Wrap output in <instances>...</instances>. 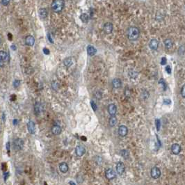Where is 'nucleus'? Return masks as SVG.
Returning <instances> with one entry per match:
<instances>
[{
	"label": "nucleus",
	"mask_w": 185,
	"mask_h": 185,
	"mask_svg": "<svg viewBox=\"0 0 185 185\" xmlns=\"http://www.w3.org/2000/svg\"><path fill=\"white\" fill-rule=\"evenodd\" d=\"M91 107L92 109H93V111L96 112V110H97V104H96V102H95L93 100H91Z\"/></svg>",
	"instance_id": "c756f323"
},
{
	"label": "nucleus",
	"mask_w": 185,
	"mask_h": 185,
	"mask_svg": "<svg viewBox=\"0 0 185 185\" xmlns=\"http://www.w3.org/2000/svg\"><path fill=\"white\" fill-rule=\"evenodd\" d=\"M10 2V0H2V4L4 6H8Z\"/></svg>",
	"instance_id": "72a5a7b5"
},
{
	"label": "nucleus",
	"mask_w": 185,
	"mask_h": 185,
	"mask_svg": "<svg viewBox=\"0 0 185 185\" xmlns=\"http://www.w3.org/2000/svg\"><path fill=\"white\" fill-rule=\"evenodd\" d=\"M159 83L160 84H162L163 88H164V89H166V83H165V82H164V80H163V79H161V80H159Z\"/></svg>",
	"instance_id": "e433bc0d"
},
{
	"label": "nucleus",
	"mask_w": 185,
	"mask_h": 185,
	"mask_svg": "<svg viewBox=\"0 0 185 185\" xmlns=\"http://www.w3.org/2000/svg\"><path fill=\"white\" fill-rule=\"evenodd\" d=\"M181 96H182V98H185V86H182V88Z\"/></svg>",
	"instance_id": "c9c22d12"
},
{
	"label": "nucleus",
	"mask_w": 185,
	"mask_h": 185,
	"mask_svg": "<svg viewBox=\"0 0 185 185\" xmlns=\"http://www.w3.org/2000/svg\"><path fill=\"white\" fill-rule=\"evenodd\" d=\"M155 123H156V127H157V131H159V129H160V125H161V123H160V120L157 119L155 120Z\"/></svg>",
	"instance_id": "2f4dec72"
},
{
	"label": "nucleus",
	"mask_w": 185,
	"mask_h": 185,
	"mask_svg": "<svg viewBox=\"0 0 185 185\" xmlns=\"http://www.w3.org/2000/svg\"><path fill=\"white\" fill-rule=\"evenodd\" d=\"M64 64L66 67H70L73 64V59L71 57L66 58V59H64Z\"/></svg>",
	"instance_id": "5701e85b"
},
{
	"label": "nucleus",
	"mask_w": 185,
	"mask_h": 185,
	"mask_svg": "<svg viewBox=\"0 0 185 185\" xmlns=\"http://www.w3.org/2000/svg\"><path fill=\"white\" fill-rule=\"evenodd\" d=\"M109 125L111 128L115 127V125L117 124V118L115 117V115H113V116L110 117L109 120Z\"/></svg>",
	"instance_id": "412c9836"
},
{
	"label": "nucleus",
	"mask_w": 185,
	"mask_h": 185,
	"mask_svg": "<svg viewBox=\"0 0 185 185\" xmlns=\"http://www.w3.org/2000/svg\"><path fill=\"white\" fill-rule=\"evenodd\" d=\"M59 168L60 171L63 173H67L69 170V166L66 162H61V163H59Z\"/></svg>",
	"instance_id": "ddd939ff"
},
{
	"label": "nucleus",
	"mask_w": 185,
	"mask_h": 185,
	"mask_svg": "<svg viewBox=\"0 0 185 185\" xmlns=\"http://www.w3.org/2000/svg\"><path fill=\"white\" fill-rule=\"evenodd\" d=\"M43 53L45 54H46V55H48V54H50V50H48L47 48H44L43 49Z\"/></svg>",
	"instance_id": "ea45409f"
},
{
	"label": "nucleus",
	"mask_w": 185,
	"mask_h": 185,
	"mask_svg": "<svg viewBox=\"0 0 185 185\" xmlns=\"http://www.w3.org/2000/svg\"><path fill=\"white\" fill-rule=\"evenodd\" d=\"M116 112H117V107L114 104H110L108 106V112L111 116L115 115Z\"/></svg>",
	"instance_id": "9b49d317"
},
{
	"label": "nucleus",
	"mask_w": 185,
	"mask_h": 185,
	"mask_svg": "<svg viewBox=\"0 0 185 185\" xmlns=\"http://www.w3.org/2000/svg\"><path fill=\"white\" fill-rule=\"evenodd\" d=\"M10 48H11L13 50H14V51L16 50V47L15 45H12L10 46Z\"/></svg>",
	"instance_id": "37998d69"
},
{
	"label": "nucleus",
	"mask_w": 185,
	"mask_h": 185,
	"mask_svg": "<svg viewBox=\"0 0 185 185\" xmlns=\"http://www.w3.org/2000/svg\"><path fill=\"white\" fill-rule=\"evenodd\" d=\"M69 184H70V185H76V184L73 181H70L69 182Z\"/></svg>",
	"instance_id": "a18cd8bd"
},
{
	"label": "nucleus",
	"mask_w": 185,
	"mask_h": 185,
	"mask_svg": "<svg viewBox=\"0 0 185 185\" xmlns=\"http://www.w3.org/2000/svg\"><path fill=\"white\" fill-rule=\"evenodd\" d=\"M27 129L30 134H34L36 131V125L33 121H29L27 123Z\"/></svg>",
	"instance_id": "2eb2a0df"
},
{
	"label": "nucleus",
	"mask_w": 185,
	"mask_h": 185,
	"mask_svg": "<svg viewBox=\"0 0 185 185\" xmlns=\"http://www.w3.org/2000/svg\"><path fill=\"white\" fill-rule=\"evenodd\" d=\"M7 59V54L4 51H0V60L2 61H5Z\"/></svg>",
	"instance_id": "a878e982"
},
{
	"label": "nucleus",
	"mask_w": 185,
	"mask_h": 185,
	"mask_svg": "<svg viewBox=\"0 0 185 185\" xmlns=\"http://www.w3.org/2000/svg\"><path fill=\"white\" fill-rule=\"evenodd\" d=\"M125 165L122 161H119L116 164V171L119 175H122L125 172Z\"/></svg>",
	"instance_id": "f8f14e48"
},
{
	"label": "nucleus",
	"mask_w": 185,
	"mask_h": 185,
	"mask_svg": "<svg viewBox=\"0 0 185 185\" xmlns=\"http://www.w3.org/2000/svg\"><path fill=\"white\" fill-rule=\"evenodd\" d=\"M121 155L122 157H124L125 159H128L129 157V152L128 150H121Z\"/></svg>",
	"instance_id": "bb28decb"
},
{
	"label": "nucleus",
	"mask_w": 185,
	"mask_h": 185,
	"mask_svg": "<svg viewBox=\"0 0 185 185\" xmlns=\"http://www.w3.org/2000/svg\"><path fill=\"white\" fill-rule=\"evenodd\" d=\"M24 41H25V44H26L27 45L33 46L34 43H35V38H34V36L29 35V36H27L25 38V40Z\"/></svg>",
	"instance_id": "4468645a"
},
{
	"label": "nucleus",
	"mask_w": 185,
	"mask_h": 185,
	"mask_svg": "<svg viewBox=\"0 0 185 185\" xmlns=\"http://www.w3.org/2000/svg\"><path fill=\"white\" fill-rule=\"evenodd\" d=\"M171 151L174 155H179L181 152V146L178 143H174L171 146Z\"/></svg>",
	"instance_id": "9d476101"
},
{
	"label": "nucleus",
	"mask_w": 185,
	"mask_h": 185,
	"mask_svg": "<svg viewBox=\"0 0 185 185\" xmlns=\"http://www.w3.org/2000/svg\"><path fill=\"white\" fill-rule=\"evenodd\" d=\"M150 175H151V177L153 179H157L161 176V171L157 166H154L151 169V171H150Z\"/></svg>",
	"instance_id": "7ed1b4c3"
},
{
	"label": "nucleus",
	"mask_w": 185,
	"mask_h": 185,
	"mask_svg": "<svg viewBox=\"0 0 185 185\" xmlns=\"http://www.w3.org/2000/svg\"><path fill=\"white\" fill-rule=\"evenodd\" d=\"M23 145H24V142H23L22 139H21L20 138H17V139L14 140L13 146H14V148L15 150H22V147H23Z\"/></svg>",
	"instance_id": "39448f33"
},
{
	"label": "nucleus",
	"mask_w": 185,
	"mask_h": 185,
	"mask_svg": "<svg viewBox=\"0 0 185 185\" xmlns=\"http://www.w3.org/2000/svg\"><path fill=\"white\" fill-rule=\"evenodd\" d=\"M141 96H142V98H143L144 100L147 99V98H148V96H149V93H148L147 91H143V93H142Z\"/></svg>",
	"instance_id": "cd10ccee"
},
{
	"label": "nucleus",
	"mask_w": 185,
	"mask_h": 185,
	"mask_svg": "<svg viewBox=\"0 0 185 185\" xmlns=\"http://www.w3.org/2000/svg\"><path fill=\"white\" fill-rule=\"evenodd\" d=\"M47 15H48V12L46 8H41L40 10H39V15H40V18L45 19V18H46L47 17Z\"/></svg>",
	"instance_id": "aec40b11"
},
{
	"label": "nucleus",
	"mask_w": 185,
	"mask_h": 185,
	"mask_svg": "<svg viewBox=\"0 0 185 185\" xmlns=\"http://www.w3.org/2000/svg\"><path fill=\"white\" fill-rule=\"evenodd\" d=\"M166 63H167V59H166V58H165V57L162 58V59H161V65H162V66H164V65H166Z\"/></svg>",
	"instance_id": "f704fd0d"
},
{
	"label": "nucleus",
	"mask_w": 185,
	"mask_h": 185,
	"mask_svg": "<svg viewBox=\"0 0 185 185\" xmlns=\"http://www.w3.org/2000/svg\"><path fill=\"white\" fill-rule=\"evenodd\" d=\"M164 45L167 50H170L173 47V41L171 38H167L164 40Z\"/></svg>",
	"instance_id": "6ab92c4d"
},
{
	"label": "nucleus",
	"mask_w": 185,
	"mask_h": 185,
	"mask_svg": "<svg viewBox=\"0 0 185 185\" xmlns=\"http://www.w3.org/2000/svg\"><path fill=\"white\" fill-rule=\"evenodd\" d=\"M80 20H82L83 22H87L89 20V17L88 15V14L86 13H82L81 15H80Z\"/></svg>",
	"instance_id": "393cba45"
},
{
	"label": "nucleus",
	"mask_w": 185,
	"mask_h": 185,
	"mask_svg": "<svg viewBox=\"0 0 185 185\" xmlns=\"http://www.w3.org/2000/svg\"><path fill=\"white\" fill-rule=\"evenodd\" d=\"M165 70H166V71L167 72L168 74H171V67H170V66H166Z\"/></svg>",
	"instance_id": "4c0bfd02"
},
{
	"label": "nucleus",
	"mask_w": 185,
	"mask_h": 185,
	"mask_svg": "<svg viewBox=\"0 0 185 185\" xmlns=\"http://www.w3.org/2000/svg\"><path fill=\"white\" fill-rule=\"evenodd\" d=\"M65 5V1L64 0H54L52 3V10L55 13H61L63 10Z\"/></svg>",
	"instance_id": "f03ea898"
},
{
	"label": "nucleus",
	"mask_w": 185,
	"mask_h": 185,
	"mask_svg": "<svg viewBox=\"0 0 185 185\" xmlns=\"http://www.w3.org/2000/svg\"><path fill=\"white\" fill-rule=\"evenodd\" d=\"M112 86L114 88H119L122 86V81L118 78L114 79L112 80Z\"/></svg>",
	"instance_id": "dca6fc26"
},
{
	"label": "nucleus",
	"mask_w": 185,
	"mask_h": 185,
	"mask_svg": "<svg viewBox=\"0 0 185 185\" xmlns=\"http://www.w3.org/2000/svg\"><path fill=\"white\" fill-rule=\"evenodd\" d=\"M114 26L111 22H107L104 24L103 27V30L106 34H110L113 31Z\"/></svg>",
	"instance_id": "1a4fd4ad"
},
{
	"label": "nucleus",
	"mask_w": 185,
	"mask_h": 185,
	"mask_svg": "<svg viewBox=\"0 0 185 185\" xmlns=\"http://www.w3.org/2000/svg\"><path fill=\"white\" fill-rule=\"evenodd\" d=\"M75 153L78 157H82L86 153L85 147L82 145H78L75 147Z\"/></svg>",
	"instance_id": "423d86ee"
},
{
	"label": "nucleus",
	"mask_w": 185,
	"mask_h": 185,
	"mask_svg": "<svg viewBox=\"0 0 185 185\" xmlns=\"http://www.w3.org/2000/svg\"><path fill=\"white\" fill-rule=\"evenodd\" d=\"M140 35L139 29L136 27H130L128 30V37L129 40L135 41L139 38Z\"/></svg>",
	"instance_id": "f257e3e1"
},
{
	"label": "nucleus",
	"mask_w": 185,
	"mask_h": 185,
	"mask_svg": "<svg viewBox=\"0 0 185 185\" xmlns=\"http://www.w3.org/2000/svg\"><path fill=\"white\" fill-rule=\"evenodd\" d=\"M87 53L89 56H93L97 53V50L93 46L88 45L87 47Z\"/></svg>",
	"instance_id": "f3484780"
},
{
	"label": "nucleus",
	"mask_w": 185,
	"mask_h": 185,
	"mask_svg": "<svg viewBox=\"0 0 185 185\" xmlns=\"http://www.w3.org/2000/svg\"><path fill=\"white\" fill-rule=\"evenodd\" d=\"M20 85V81L18 80H15L14 83H13V86H14L15 88H18L19 87V86Z\"/></svg>",
	"instance_id": "473e14b6"
},
{
	"label": "nucleus",
	"mask_w": 185,
	"mask_h": 185,
	"mask_svg": "<svg viewBox=\"0 0 185 185\" xmlns=\"http://www.w3.org/2000/svg\"><path fill=\"white\" fill-rule=\"evenodd\" d=\"M171 103V101L170 100H168V99H165V100H163V104H164L168 105V104H170Z\"/></svg>",
	"instance_id": "58836bf2"
},
{
	"label": "nucleus",
	"mask_w": 185,
	"mask_h": 185,
	"mask_svg": "<svg viewBox=\"0 0 185 185\" xmlns=\"http://www.w3.org/2000/svg\"><path fill=\"white\" fill-rule=\"evenodd\" d=\"M3 66H4V61L0 60V67H3Z\"/></svg>",
	"instance_id": "c03bdc74"
},
{
	"label": "nucleus",
	"mask_w": 185,
	"mask_h": 185,
	"mask_svg": "<svg viewBox=\"0 0 185 185\" xmlns=\"http://www.w3.org/2000/svg\"><path fill=\"white\" fill-rule=\"evenodd\" d=\"M149 47L152 50L157 51L158 50V48H159V41L157 39H155V38L152 39L149 43Z\"/></svg>",
	"instance_id": "0eeeda50"
},
{
	"label": "nucleus",
	"mask_w": 185,
	"mask_h": 185,
	"mask_svg": "<svg viewBox=\"0 0 185 185\" xmlns=\"http://www.w3.org/2000/svg\"><path fill=\"white\" fill-rule=\"evenodd\" d=\"M128 75L131 79H136L139 75L138 72L135 70H130L128 72Z\"/></svg>",
	"instance_id": "4be33fe9"
},
{
	"label": "nucleus",
	"mask_w": 185,
	"mask_h": 185,
	"mask_svg": "<svg viewBox=\"0 0 185 185\" xmlns=\"http://www.w3.org/2000/svg\"><path fill=\"white\" fill-rule=\"evenodd\" d=\"M52 87L54 90H57L59 88V84L56 82H54L52 83Z\"/></svg>",
	"instance_id": "7c9ffc66"
},
{
	"label": "nucleus",
	"mask_w": 185,
	"mask_h": 185,
	"mask_svg": "<svg viewBox=\"0 0 185 185\" xmlns=\"http://www.w3.org/2000/svg\"><path fill=\"white\" fill-rule=\"evenodd\" d=\"M118 133L119 134V136H120L122 137L125 136L128 133V128L125 125H120L118 128Z\"/></svg>",
	"instance_id": "6e6552de"
},
{
	"label": "nucleus",
	"mask_w": 185,
	"mask_h": 185,
	"mask_svg": "<svg viewBox=\"0 0 185 185\" xmlns=\"http://www.w3.org/2000/svg\"><path fill=\"white\" fill-rule=\"evenodd\" d=\"M61 128L59 125H55L53 126L52 128V132L54 135H59L61 133Z\"/></svg>",
	"instance_id": "a211bd4d"
},
{
	"label": "nucleus",
	"mask_w": 185,
	"mask_h": 185,
	"mask_svg": "<svg viewBox=\"0 0 185 185\" xmlns=\"http://www.w3.org/2000/svg\"><path fill=\"white\" fill-rule=\"evenodd\" d=\"M34 112L36 115H38L41 112V106L39 103H36L34 107Z\"/></svg>",
	"instance_id": "b1692460"
},
{
	"label": "nucleus",
	"mask_w": 185,
	"mask_h": 185,
	"mask_svg": "<svg viewBox=\"0 0 185 185\" xmlns=\"http://www.w3.org/2000/svg\"><path fill=\"white\" fill-rule=\"evenodd\" d=\"M105 176L106 178L109 180H112V179H115L116 177V174L115 172L112 168H107L105 171Z\"/></svg>",
	"instance_id": "20e7f679"
},
{
	"label": "nucleus",
	"mask_w": 185,
	"mask_h": 185,
	"mask_svg": "<svg viewBox=\"0 0 185 185\" xmlns=\"http://www.w3.org/2000/svg\"><path fill=\"white\" fill-rule=\"evenodd\" d=\"M48 39H49V40H50V43H53V40H52V38H51V36H50V34H48Z\"/></svg>",
	"instance_id": "79ce46f5"
},
{
	"label": "nucleus",
	"mask_w": 185,
	"mask_h": 185,
	"mask_svg": "<svg viewBox=\"0 0 185 185\" xmlns=\"http://www.w3.org/2000/svg\"><path fill=\"white\" fill-rule=\"evenodd\" d=\"M6 148H7V150L8 152H9V148H10V143H6Z\"/></svg>",
	"instance_id": "a19ab883"
},
{
	"label": "nucleus",
	"mask_w": 185,
	"mask_h": 185,
	"mask_svg": "<svg viewBox=\"0 0 185 185\" xmlns=\"http://www.w3.org/2000/svg\"><path fill=\"white\" fill-rule=\"evenodd\" d=\"M178 53H179V55H184V46L182 45L179 47Z\"/></svg>",
	"instance_id": "c85d7f7f"
},
{
	"label": "nucleus",
	"mask_w": 185,
	"mask_h": 185,
	"mask_svg": "<svg viewBox=\"0 0 185 185\" xmlns=\"http://www.w3.org/2000/svg\"><path fill=\"white\" fill-rule=\"evenodd\" d=\"M1 43H2V40H1V38H0V44H1Z\"/></svg>",
	"instance_id": "49530a36"
}]
</instances>
